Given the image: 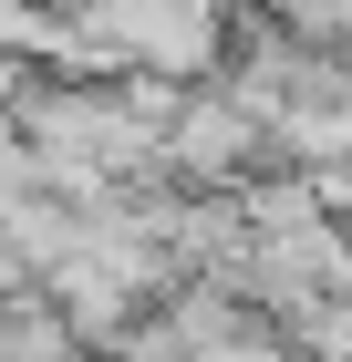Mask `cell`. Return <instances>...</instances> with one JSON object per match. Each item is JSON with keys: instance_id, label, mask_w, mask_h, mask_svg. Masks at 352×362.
<instances>
[{"instance_id": "1", "label": "cell", "mask_w": 352, "mask_h": 362, "mask_svg": "<svg viewBox=\"0 0 352 362\" xmlns=\"http://www.w3.org/2000/svg\"><path fill=\"white\" fill-rule=\"evenodd\" d=\"M228 0H83L62 21V73L104 83V73H166V83H208L228 62Z\"/></svg>"}, {"instance_id": "2", "label": "cell", "mask_w": 352, "mask_h": 362, "mask_svg": "<svg viewBox=\"0 0 352 362\" xmlns=\"http://www.w3.org/2000/svg\"><path fill=\"white\" fill-rule=\"evenodd\" d=\"M259 166H290V156H280V135L217 83V73L176 93V114H166V176H176V187H228L239 197Z\"/></svg>"}, {"instance_id": "3", "label": "cell", "mask_w": 352, "mask_h": 362, "mask_svg": "<svg viewBox=\"0 0 352 362\" xmlns=\"http://www.w3.org/2000/svg\"><path fill=\"white\" fill-rule=\"evenodd\" d=\"M42 290H52V310L83 332V352H104V341H114V332H125V321L145 310V290H135L125 269H104L93 249H83V259H62V269L42 279Z\"/></svg>"}, {"instance_id": "4", "label": "cell", "mask_w": 352, "mask_h": 362, "mask_svg": "<svg viewBox=\"0 0 352 362\" xmlns=\"http://www.w3.org/2000/svg\"><path fill=\"white\" fill-rule=\"evenodd\" d=\"M0 362H93V352L52 310V290H0Z\"/></svg>"}, {"instance_id": "5", "label": "cell", "mask_w": 352, "mask_h": 362, "mask_svg": "<svg viewBox=\"0 0 352 362\" xmlns=\"http://www.w3.org/2000/svg\"><path fill=\"white\" fill-rule=\"evenodd\" d=\"M31 187H42V156H31V135L11 124V104H0V218H11Z\"/></svg>"}, {"instance_id": "6", "label": "cell", "mask_w": 352, "mask_h": 362, "mask_svg": "<svg viewBox=\"0 0 352 362\" xmlns=\"http://www.w3.org/2000/svg\"><path fill=\"white\" fill-rule=\"evenodd\" d=\"M228 362H322V352H311L300 332H280V321H259V332H249V341H239Z\"/></svg>"}]
</instances>
